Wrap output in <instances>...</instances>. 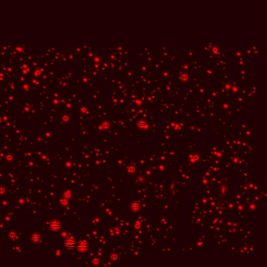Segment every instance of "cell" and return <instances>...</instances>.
Masks as SVG:
<instances>
[{
	"label": "cell",
	"mask_w": 267,
	"mask_h": 267,
	"mask_svg": "<svg viewBox=\"0 0 267 267\" xmlns=\"http://www.w3.org/2000/svg\"><path fill=\"white\" fill-rule=\"evenodd\" d=\"M87 248H88V244H87V243H86V241H81V242H79L78 244V250L82 251H86V249H87Z\"/></svg>",
	"instance_id": "1"
},
{
	"label": "cell",
	"mask_w": 267,
	"mask_h": 267,
	"mask_svg": "<svg viewBox=\"0 0 267 267\" xmlns=\"http://www.w3.org/2000/svg\"><path fill=\"white\" fill-rule=\"evenodd\" d=\"M31 239H32L34 241H39L40 236L38 234H34L33 236L31 237Z\"/></svg>",
	"instance_id": "6"
},
{
	"label": "cell",
	"mask_w": 267,
	"mask_h": 267,
	"mask_svg": "<svg viewBox=\"0 0 267 267\" xmlns=\"http://www.w3.org/2000/svg\"><path fill=\"white\" fill-rule=\"evenodd\" d=\"M65 244H66V246H67V247H68V248H72L73 246H74V244H75V243H74V241L71 240V239H68V240H67V241H66Z\"/></svg>",
	"instance_id": "4"
},
{
	"label": "cell",
	"mask_w": 267,
	"mask_h": 267,
	"mask_svg": "<svg viewBox=\"0 0 267 267\" xmlns=\"http://www.w3.org/2000/svg\"><path fill=\"white\" fill-rule=\"evenodd\" d=\"M60 223L57 222V221H53V222H52L50 224V227L53 230H57L60 228Z\"/></svg>",
	"instance_id": "3"
},
{
	"label": "cell",
	"mask_w": 267,
	"mask_h": 267,
	"mask_svg": "<svg viewBox=\"0 0 267 267\" xmlns=\"http://www.w3.org/2000/svg\"><path fill=\"white\" fill-rule=\"evenodd\" d=\"M130 208L132 212H138L140 209V205L138 202H133L131 205H130Z\"/></svg>",
	"instance_id": "2"
},
{
	"label": "cell",
	"mask_w": 267,
	"mask_h": 267,
	"mask_svg": "<svg viewBox=\"0 0 267 267\" xmlns=\"http://www.w3.org/2000/svg\"><path fill=\"white\" fill-rule=\"evenodd\" d=\"M146 121H140L138 123V127H139V128L143 129V128L146 127Z\"/></svg>",
	"instance_id": "5"
}]
</instances>
